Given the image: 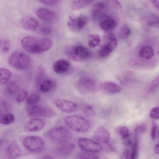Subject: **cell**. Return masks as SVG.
<instances>
[{"instance_id": "cell-1", "label": "cell", "mask_w": 159, "mask_h": 159, "mask_svg": "<svg viewBox=\"0 0 159 159\" xmlns=\"http://www.w3.org/2000/svg\"><path fill=\"white\" fill-rule=\"evenodd\" d=\"M46 135L51 142L58 144L67 143L73 137L71 131L63 126H57L51 129L46 132Z\"/></svg>"}, {"instance_id": "cell-2", "label": "cell", "mask_w": 159, "mask_h": 159, "mask_svg": "<svg viewBox=\"0 0 159 159\" xmlns=\"http://www.w3.org/2000/svg\"><path fill=\"white\" fill-rule=\"evenodd\" d=\"M66 124L70 129L77 132L87 131L90 127L89 121L82 116L77 115L70 116L64 120Z\"/></svg>"}, {"instance_id": "cell-3", "label": "cell", "mask_w": 159, "mask_h": 159, "mask_svg": "<svg viewBox=\"0 0 159 159\" xmlns=\"http://www.w3.org/2000/svg\"><path fill=\"white\" fill-rule=\"evenodd\" d=\"M8 62L14 67L18 69L23 70L28 66L30 60L29 57L25 53L16 51L9 56Z\"/></svg>"}, {"instance_id": "cell-4", "label": "cell", "mask_w": 159, "mask_h": 159, "mask_svg": "<svg viewBox=\"0 0 159 159\" xmlns=\"http://www.w3.org/2000/svg\"><path fill=\"white\" fill-rule=\"evenodd\" d=\"M67 54L70 59L75 61L87 60L91 55L89 50L82 46H76L70 48L67 50Z\"/></svg>"}, {"instance_id": "cell-5", "label": "cell", "mask_w": 159, "mask_h": 159, "mask_svg": "<svg viewBox=\"0 0 159 159\" xmlns=\"http://www.w3.org/2000/svg\"><path fill=\"white\" fill-rule=\"evenodd\" d=\"M22 47L27 51L33 53L42 52L41 39H37L30 36L23 38L20 41Z\"/></svg>"}, {"instance_id": "cell-6", "label": "cell", "mask_w": 159, "mask_h": 159, "mask_svg": "<svg viewBox=\"0 0 159 159\" xmlns=\"http://www.w3.org/2000/svg\"><path fill=\"white\" fill-rule=\"evenodd\" d=\"M24 147L30 151L37 152L42 151L45 147L43 140L36 136H28L24 139L23 142Z\"/></svg>"}, {"instance_id": "cell-7", "label": "cell", "mask_w": 159, "mask_h": 159, "mask_svg": "<svg viewBox=\"0 0 159 159\" xmlns=\"http://www.w3.org/2000/svg\"><path fill=\"white\" fill-rule=\"evenodd\" d=\"M27 112L31 117H48L52 116L55 114V112L51 108L38 105L29 106L27 108Z\"/></svg>"}, {"instance_id": "cell-8", "label": "cell", "mask_w": 159, "mask_h": 159, "mask_svg": "<svg viewBox=\"0 0 159 159\" xmlns=\"http://www.w3.org/2000/svg\"><path fill=\"white\" fill-rule=\"evenodd\" d=\"M117 43V40L114 34H107L104 44L99 50L100 56L102 58H105L109 55L116 48Z\"/></svg>"}, {"instance_id": "cell-9", "label": "cell", "mask_w": 159, "mask_h": 159, "mask_svg": "<svg viewBox=\"0 0 159 159\" xmlns=\"http://www.w3.org/2000/svg\"><path fill=\"white\" fill-rule=\"evenodd\" d=\"M78 142L80 148L87 152L98 153L102 150V147L99 143L89 139L80 138Z\"/></svg>"}, {"instance_id": "cell-10", "label": "cell", "mask_w": 159, "mask_h": 159, "mask_svg": "<svg viewBox=\"0 0 159 159\" xmlns=\"http://www.w3.org/2000/svg\"><path fill=\"white\" fill-rule=\"evenodd\" d=\"M56 106L63 111L71 113L75 111L77 108L76 104L74 102L65 99L58 98L55 100Z\"/></svg>"}, {"instance_id": "cell-11", "label": "cell", "mask_w": 159, "mask_h": 159, "mask_svg": "<svg viewBox=\"0 0 159 159\" xmlns=\"http://www.w3.org/2000/svg\"><path fill=\"white\" fill-rule=\"evenodd\" d=\"M44 123L42 120L37 118L27 120L25 125V129L27 131L34 132L39 131L44 127Z\"/></svg>"}, {"instance_id": "cell-12", "label": "cell", "mask_w": 159, "mask_h": 159, "mask_svg": "<svg viewBox=\"0 0 159 159\" xmlns=\"http://www.w3.org/2000/svg\"><path fill=\"white\" fill-rule=\"evenodd\" d=\"M21 24L24 29L30 31L36 30L39 26L38 21L35 18L30 16L23 18L21 20Z\"/></svg>"}, {"instance_id": "cell-13", "label": "cell", "mask_w": 159, "mask_h": 159, "mask_svg": "<svg viewBox=\"0 0 159 159\" xmlns=\"http://www.w3.org/2000/svg\"><path fill=\"white\" fill-rule=\"evenodd\" d=\"M110 134L108 130L103 127H100L94 133L93 138L98 142L106 143L110 139Z\"/></svg>"}, {"instance_id": "cell-14", "label": "cell", "mask_w": 159, "mask_h": 159, "mask_svg": "<svg viewBox=\"0 0 159 159\" xmlns=\"http://www.w3.org/2000/svg\"><path fill=\"white\" fill-rule=\"evenodd\" d=\"M87 22V18L84 16L80 15L78 17L70 18L68 25L70 27H75L79 30H81L85 27Z\"/></svg>"}, {"instance_id": "cell-15", "label": "cell", "mask_w": 159, "mask_h": 159, "mask_svg": "<svg viewBox=\"0 0 159 159\" xmlns=\"http://www.w3.org/2000/svg\"><path fill=\"white\" fill-rule=\"evenodd\" d=\"M75 148V144L72 143L62 144L55 149L56 152L61 156H67L71 154Z\"/></svg>"}, {"instance_id": "cell-16", "label": "cell", "mask_w": 159, "mask_h": 159, "mask_svg": "<svg viewBox=\"0 0 159 159\" xmlns=\"http://www.w3.org/2000/svg\"><path fill=\"white\" fill-rule=\"evenodd\" d=\"M7 156L10 158L14 159L19 157L21 153V151L19 145L13 143L9 145L6 149Z\"/></svg>"}, {"instance_id": "cell-17", "label": "cell", "mask_w": 159, "mask_h": 159, "mask_svg": "<svg viewBox=\"0 0 159 159\" xmlns=\"http://www.w3.org/2000/svg\"><path fill=\"white\" fill-rule=\"evenodd\" d=\"M102 89L110 93H117L121 91V87L117 84L111 81H106L102 83Z\"/></svg>"}, {"instance_id": "cell-18", "label": "cell", "mask_w": 159, "mask_h": 159, "mask_svg": "<svg viewBox=\"0 0 159 159\" xmlns=\"http://www.w3.org/2000/svg\"><path fill=\"white\" fill-rule=\"evenodd\" d=\"M70 63L67 60H60L56 61L53 65L54 71L57 74H62L65 73L68 69Z\"/></svg>"}, {"instance_id": "cell-19", "label": "cell", "mask_w": 159, "mask_h": 159, "mask_svg": "<svg viewBox=\"0 0 159 159\" xmlns=\"http://www.w3.org/2000/svg\"><path fill=\"white\" fill-rule=\"evenodd\" d=\"M138 54L141 58L148 60L151 59L154 56V50L152 47L149 45H145L139 49Z\"/></svg>"}, {"instance_id": "cell-20", "label": "cell", "mask_w": 159, "mask_h": 159, "mask_svg": "<svg viewBox=\"0 0 159 159\" xmlns=\"http://www.w3.org/2000/svg\"><path fill=\"white\" fill-rule=\"evenodd\" d=\"M36 14L39 18L45 20H51L55 17V13L53 11L45 8L38 9Z\"/></svg>"}, {"instance_id": "cell-21", "label": "cell", "mask_w": 159, "mask_h": 159, "mask_svg": "<svg viewBox=\"0 0 159 159\" xmlns=\"http://www.w3.org/2000/svg\"><path fill=\"white\" fill-rule=\"evenodd\" d=\"M116 25V22L115 20L108 19L102 21L100 23V26L102 30L109 31L113 30Z\"/></svg>"}, {"instance_id": "cell-22", "label": "cell", "mask_w": 159, "mask_h": 159, "mask_svg": "<svg viewBox=\"0 0 159 159\" xmlns=\"http://www.w3.org/2000/svg\"><path fill=\"white\" fill-rule=\"evenodd\" d=\"M12 76V73L9 70L0 68V85L6 84Z\"/></svg>"}, {"instance_id": "cell-23", "label": "cell", "mask_w": 159, "mask_h": 159, "mask_svg": "<svg viewBox=\"0 0 159 159\" xmlns=\"http://www.w3.org/2000/svg\"><path fill=\"white\" fill-rule=\"evenodd\" d=\"M138 133L134 132V139L133 143L131 145V159H135L138 156L139 150V143L138 139Z\"/></svg>"}, {"instance_id": "cell-24", "label": "cell", "mask_w": 159, "mask_h": 159, "mask_svg": "<svg viewBox=\"0 0 159 159\" xmlns=\"http://www.w3.org/2000/svg\"><path fill=\"white\" fill-rule=\"evenodd\" d=\"M80 88L84 92L92 91L94 88L93 83L88 79H83L80 83Z\"/></svg>"}, {"instance_id": "cell-25", "label": "cell", "mask_w": 159, "mask_h": 159, "mask_svg": "<svg viewBox=\"0 0 159 159\" xmlns=\"http://www.w3.org/2000/svg\"><path fill=\"white\" fill-rule=\"evenodd\" d=\"M101 41L100 36L97 34H91L89 36L88 44L90 48L96 47L100 44Z\"/></svg>"}, {"instance_id": "cell-26", "label": "cell", "mask_w": 159, "mask_h": 159, "mask_svg": "<svg viewBox=\"0 0 159 159\" xmlns=\"http://www.w3.org/2000/svg\"><path fill=\"white\" fill-rule=\"evenodd\" d=\"M15 120L14 116L10 113H5L2 115L0 118V123L5 125L11 124Z\"/></svg>"}, {"instance_id": "cell-27", "label": "cell", "mask_w": 159, "mask_h": 159, "mask_svg": "<svg viewBox=\"0 0 159 159\" xmlns=\"http://www.w3.org/2000/svg\"><path fill=\"white\" fill-rule=\"evenodd\" d=\"M39 86L40 90L46 93L51 90L53 86V83L51 80H47L41 82Z\"/></svg>"}, {"instance_id": "cell-28", "label": "cell", "mask_w": 159, "mask_h": 159, "mask_svg": "<svg viewBox=\"0 0 159 159\" xmlns=\"http://www.w3.org/2000/svg\"><path fill=\"white\" fill-rule=\"evenodd\" d=\"M116 131L123 139H127L129 136V131L128 127L125 126H120L116 129Z\"/></svg>"}, {"instance_id": "cell-29", "label": "cell", "mask_w": 159, "mask_h": 159, "mask_svg": "<svg viewBox=\"0 0 159 159\" xmlns=\"http://www.w3.org/2000/svg\"><path fill=\"white\" fill-rule=\"evenodd\" d=\"M45 70L44 68L42 66H39L37 70L35 82L37 85H39L44 77Z\"/></svg>"}, {"instance_id": "cell-30", "label": "cell", "mask_w": 159, "mask_h": 159, "mask_svg": "<svg viewBox=\"0 0 159 159\" xmlns=\"http://www.w3.org/2000/svg\"><path fill=\"white\" fill-rule=\"evenodd\" d=\"M7 89L9 93L14 94L19 91L20 87L16 83L14 82H10L7 83Z\"/></svg>"}, {"instance_id": "cell-31", "label": "cell", "mask_w": 159, "mask_h": 159, "mask_svg": "<svg viewBox=\"0 0 159 159\" xmlns=\"http://www.w3.org/2000/svg\"><path fill=\"white\" fill-rule=\"evenodd\" d=\"M26 98L27 104L29 106H31L39 102L40 100V96L37 93H33L27 96Z\"/></svg>"}, {"instance_id": "cell-32", "label": "cell", "mask_w": 159, "mask_h": 159, "mask_svg": "<svg viewBox=\"0 0 159 159\" xmlns=\"http://www.w3.org/2000/svg\"><path fill=\"white\" fill-rule=\"evenodd\" d=\"M131 31L129 28L126 25H124L121 28L119 32L120 38L122 39H126L130 35Z\"/></svg>"}, {"instance_id": "cell-33", "label": "cell", "mask_w": 159, "mask_h": 159, "mask_svg": "<svg viewBox=\"0 0 159 159\" xmlns=\"http://www.w3.org/2000/svg\"><path fill=\"white\" fill-rule=\"evenodd\" d=\"M10 48L9 42L7 40L3 39L0 40V51L2 52H8Z\"/></svg>"}, {"instance_id": "cell-34", "label": "cell", "mask_w": 159, "mask_h": 159, "mask_svg": "<svg viewBox=\"0 0 159 159\" xmlns=\"http://www.w3.org/2000/svg\"><path fill=\"white\" fill-rule=\"evenodd\" d=\"M159 84V77L158 75L152 82L149 89V92L152 93L157 89Z\"/></svg>"}, {"instance_id": "cell-35", "label": "cell", "mask_w": 159, "mask_h": 159, "mask_svg": "<svg viewBox=\"0 0 159 159\" xmlns=\"http://www.w3.org/2000/svg\"><path fill=\"white\" fill-rule=\"evenodd\" d=\"M83 112L86 116L89 117L93 116L95 114L93 107L90 105L85 106Z\"/></svg>"}, {"instance_id": "cell-36", "label": "cell", "mask_w": 159, "mask_h": 159, "mask_svg": "<svg viewBox=\"0 0 159 159\" xmlns=\"http://www.w3.org/2000/svg\"><path fill=\"white\" fill-rule=\"evenodd\" d=\"M78 158L80 159H95L98 158V156L93 153L86 152L81 153L78 156Z\"/></svg>"}, {"instance_id": "cell-37", "label": "cell", "mask_w": 159, "mask_h": 159, "mask_svg": "<svg viewBox=\"0 0 159 159\" xmlns=\"http://www.w3.org/2000/svg\"><path fill=\"white\" fill-rule=\"evenodd\" d=\"M150 117L153 119H158L159 118V108L156 107L152 108L150 112Z\"/></svg>"}, {"instance_id": "cell-38", "label": "cell", "mask_w": 159, "mask_h": 159, "mask_svg": "<svg viewBox=\"0 0 159 159\" xmlns=\"http://www.w3.org/2000/svg\"><path fill=\"white\" fill-rule=\"evenodd\" d=\"M28 95V93L27 91H22L17 96L16 99V102L18 103L22 102L27 98Z\"/></svg>"}, {"instance_id": "cell-39", "label": "cell", "mask_w": 159, "mask_h": 159, "mask_svg": "<svg viewBox=\"0 0 159 159\" xmlns=\"http://www.w3.org/2000/svg\"><path fill=\"white\" fill-rule=\"evenodd\" d=\"M158 126L157 123L154 121H152V128L151 136L153 139H155L156 137Z\"/></svg>"}, {"instance_id": "cell-40", "label": "cell", "mask_w": 159, "mask_h": 159, "mask_svg": "<svg viewBox=\"0 0 159 159\" xmlns=\"http://www.w3.org/2000/svg\"><path fill=\"white\" fill-rule=\"evenodd\" d=\"M104 7V4L101 2H97L94 4L92 7L93 12H100Z\"/></svg>"}, {"instance_id": "cell-41", "label": "cell", "mask_w": 159, "mask_h": 159, "mask_svg": "<svg viewBox=\"0 0 159 159\" xmlns=\"http://www.w3.org/2000/svg\"><path fill=\"white\" fill-rule=\"evenodd\" d=\"M41 31L42 33L44 34H48L51 33V29L48 26H43L41 28Z\"/></svg>"}, {"instance_id": "cell-42", "label": "cell", "mask_w": 159, "mask_h": 159, "mask_svg": "<svg viewBox=\"0 0 159 159\" xmlns=\"http://www.w3.org/2000/svg\"><path fill=\"white\" fill-rule=\"evenodd\" d=\"M147 126L144 124H142L138 126L137 127L136 129L138 132H140L141 133H143L147 130Z\"/></svg>"}, {"instance_id": "cell-43", "label": "cell", "mask_w": 159, "mask_h": 159, "mask_svg": "<svg viewBox=\"0 0 159 159\" xmlns=\"http://www.w3.org/2000/svg\"><path fill=\"white\" fill-rule=\"evenodd\" d=\"M123 156L127 159H131V152L130 150L126 149L124 150L123 152Z\"/></svg>"}, {"instance_id": "cell-44", "label": "cell", "mask_w": 159, "mask_h": 159, "mask_svg": "<svg viewBox=\"0 0 159 159\" xmlns=\"http://www.w3.org/2000/svg\"><path fill=\"white\" fill-rule=\"evenodd\" d=\"M41 2L47 5H52L54 4L57 0H39Z\"/></svg>"}, {"instance_id": "cell-45", "label": "cell", "mask_w": 159, "mask_h": 159, "mask_svg": "<svg viewBox=\"0 0 159 159\" xmlns=\"http://www.w3.org/2000/svg\"><path fill=\"white\" fill-rule=\"evenodd\" d=\"M154 6L158 9H159V0H151Z\"/></svg>"}, {"instance_id": "cell-46", "label": "cell", "mask_w": 159, "mask_h": 159, "mask_svg": "<svg viewBox=\"0 0 159 159\" xmlns=\"http://www.w3.org/2000/svg\"><path fill=\"white\" fill-rule=\"evenodd\" d=\"M159 143L156 144L154 148V152L155 154H159Z\"/></svg>"}, {"instance_id": "cell-47", "label": "cell", "mask_w": 159, "mask_h": 159, "mask_svg": "<svg viewBox=\"0 0 159 159\" xmlns=\"http://www.w3.org/2000/svg\"><path fill=\"white\" fill-rule=\"evenodd\" d=\"M124 144L126 146H129L131 145L132 143L130 140L128 139L124 142Z\"/></svg>"}, {"instance_id": "cell-48", "label": "cell", "mask_w": 159, "mask_h": 159, "mask_svg": "<svg viewBox=\"0 0 159 159\" xmlns=\"http://www.w3.org/2000/svg\"><path fill=\"white\" fill-rule=\"evenodd\" d=\"M116 5L119 8H121V5L120 2L117 0H112Z\"/></svg>"}, {"instance_id": "cell-49", "label": "cell", "mask_w": 159, "mask_h": 159, "mask_svg": "<svg viewBox=\"0 0 159 159\" xmlns=\"http://www.w3.org/2000/svg\"><path fill=\"white\" fill-rule=\"evenodd\" d=\"M81 0H72L73 2L76 4L80 3Z\"/></svg>"}, {"instance_id": "cell-50", "label": "cell", "mask_w": 159, "mask_h": 159, "mask_svg": "<svg viewBox=\"0 0 159 159\" xmlns=\"http://www.w3.org/2000/svg\"><path fill=\"white\" fill-rule=\"evenodd\" d=\"M43 158H45V159H51V158H52L50 156H44V157H43Z\"/></svg>"}, {"instance_id": "cell-51", "label": "cell", "mask_w": 159, "mask_h": 159, "mask_svg": "<svg viewBox=\"0 0 159 159\" xmlns=\"http://www.w3.org/2000/svg\"><path fill=\"white\" fill-rule=\"evenodd\" d=\"M2 143V139H0V147L1 146Z\"/></svg>"}, {"instance_id": "cell-52", "label": "cell", "mask_w": 159, "mask_h": 159, "mask_svg": "<svg viewBox=\"0 0 159 159\" xmlns=\"http://www.w3.org/2000/svg\"><path fill=\"white\" fill-rule=\"evenodd\" d=\"M2 115V111H1V110H0V117Z\"/></svg>"}]
</instances>
